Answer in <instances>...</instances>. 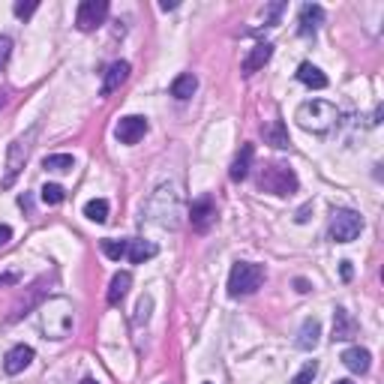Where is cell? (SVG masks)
<instances>
[{
	"label": "cell",
	"mask_w": 384,
	"mask_h": 384,
	"mask_svg": "<svg viewBox=\"0 0 384 384\" xmlns=\"http://www.w3.org/2000/svg\"><path fill=\"white\" fill-rule=\"evenodd\" d=\"M147 133V117L141 115H129V117H120L117 126H115V135L120 145H138Z\"/></svg>",
	"instance_id": "ba28073f"
},
{
	"label": "cell",
	"mask_w": 384,
	"mask_h": 384,
	"mask_svg": "<svg viewBox=\"0 0 384 384\" xmlns=\"http://www.w3.org/2000/svg\"><path fill=\"white\" fill-rule=\"evenodd\" d=\"M357 333V321L348 316V309L333 312V342H346Z\"/></svg>",
	"instance_id": "4fadbf2b"
},
{
	"label": "cell",
	"mask_w": 384,
	"mask_h": 384,
	"mask_svg": "<svg viewBox=\"0 0 384 384\" xmlns=\"http://www.w3.org/2000/svg\"><path fill=\"white\" fill-rule=\"evenodd\" d=\"M342 279H351V261H342Z\"/></svg>",
	"instance_id": "836d02e7"
},
{
	"label": "cell",
	"mask_w": 384,
	"mask_h": 384,
	"mask_svg": "<svg viewBox=\"0 0 384 384\" xmlns=\"http://www.w3.org/2000/svg\"><path fill=\"white\" fill-rule=\"evenodd\" d=\"M0 105H3V96H0Z\"/></svg>",
	"instance_id": "f35d334b"
},
{
	"label": "cell",
	"mask_w": 384,
	"mask_h": 384,
	"mask_svg": "<svg viewBox=\"0 0 384 384\" xmlns=\"http://www.w3.org/2000/svg\"><path fill=\"white\" fill-rule=\"evenodd\" d=\"M156 244H150V240H129V261H133V265H145L147 258H154L156 256Z\"/></svg>",
	"instance_id": "44dd1931"
},
{
	"label": "cell",
	"mask_w": 384,
	"mask_h": 384,
	"mask_svg": "<svg viewBox=\"0 0 384 384\" xmlns=\"http://www.w3.org/2000/svg\"><path fill=\"white\" fill-rule=\"evenodd\" d=\"M325 22V9H321L318 3H307L300 9V27H297V34L300 36H316V30H318V24Z\"/></svg>",
	"instance_id": "8fae6325"
},
{
	"label": "cell",
	"mask_w": 384,
	"mask_h": 384,
	"mask_svg": "<svg viewBox=\"0 0 384 384\" xmlns=\"http://www.w3.org/2000/svg\"><path fill=\"white\" fill-rule=\"evenodd\" d=\"M270 57H274V45H270V43H258V45L246 54V60H244V73H246V75L258 73V69L265 66Z\"/></svg>",
	"instance_id": "9a60e30c"
},
{
	"label": "cell",
	"mask_w": 384,
	"mask_h": 384,
	"mask_svg": "<svg viewBox=\"0 0 384 384\" xmlns=\"http://www.w3.org/2000/svg\"><path fill=\"white\" fill-rule=\"evenodd\" d=\"M265 282V267L252 265V261H237L228 274V295L240 297V295H252V291L261 288Z\"/></svg>",
	"instance_id": "3957f363"
},
{
	"label": "cell",
	"mask_w": 384,
	"mask_h": 384,
	"mask_svg": "<svg viewBox=\"0 0 384 384\" xmlns=\"http://www.w3.org/2000/svg\"><path fill=\"white\" fill-rule=\"evenodd\" d=\"M195 90H198V78L192 73H184V75H177L175 82H171V96L175 99H189Z\"/></svg>",
	"instance_id": "7402d4cb"
},
{
	"label": "cell",
	"mask_w": 384,
	"mask_h": 384,
	"mask_svg": "<svg viewBox=\"0 0 384 384\" xmlns=\"http://www.w3.org/2000/svg\"><path fill=\"white\" fill-rule=\"evenodd\" d=\"M342 363H346L351 372H357V376H367L369 367H372V355H369L367 348L355 346V348H346V351H342Z\"/></svg>",
	"instance_id": "7c38bea8"
},
{
	"label": "cell",
	"mask_w": 384,
	"mask_h": 384,
	"mask_svg": "<svg viewBox=\"0 0 384 384\" xmlns=\"http://www.w3.org/2000/svg\"><path fill=\"white\" fill-rule=\"evenodd\" d=\"M295 286H297V291H309V282H307V279H297Z\"/></svg>",
	"instance_id": "e575fe53"
},
{
	"label": "cell",
	"mask_w": 384,
	"mask_h": 384,
	"mask_svg": "<svg viewBox=\"0 0 384 384\" xmlns=\"http://www.w3.org/2000/svg\"><path fill=\"white\" fill-rule=\"evenodd\" d=\"M105 15H108V0H84V3H78L75 27L90 34V30H96L105 22Z\"/></svg>",
	"instance_id": "52a82bcc"
},
{
	"label": "cell",
	"mask_w": 384,
	"mask_h": 384,
	"mask_svg": "<svg viewBox=\"0 0 384 384\" xmlns=\"http://www.w3.org/2000/svg\"><path fill=\"white\" fill-rule=\"evenodd\" d=\"M297 78L307 87H312V90H325L327 87V75L321 73L318 66H312V64H300V69H297Z\"/></svg>",
	"instance_id": "ffe728a7"
},
{
	"label": "cell",
	"mask_w": 384,
	"mask_h": 384,
	"mask_svg": "<svg viewBox=\"0 0 384 384\" xmlns=\"http://www.w3.org/2000/svg\"><path fill=\"white\" fill-rule=\"evenodd\" d=\"M309 214H312V205H303V207L297 210V216H295V219H297V222H307V219H309Z\"/></svg>",
	"instance_id": "d6a6232c"
},
{
	"label": "cell",
	"mask_w": 384,
	"mask_h": 384,
	"mask_svg": "<svg viewBox=\"0 0 384 384\" xmlns=\"http://www.w3.org/2000/svg\"><path fill=\"white\" fill-rule=\"evenodd\" d=\"M129 286H133V276L126 274H115V279H111V286H108V307H120L124 303V297L129 295Z\"/></svg>",
	"instance_id": "d6986e66"
},
{
	"label": "cell",
	"mask_w": 384,
	"mask_h": 384,
	"mask_svg": "<svg viewBox=\"0 0 384 384\" xmlns=\"http://www.w3.org/2000/svg\"><path fill=\"white\" fill-rule=\"evenodd\" d=\"M333 384H355V381H348V378H342V381H333Z\"/></svg>",
	"instance_id": "8d00e7d4"
},
{
	"label": "cell",
	"mask_w": 384,
	"mask_h": 384,
	"mask_svg": "<svg viewBox=\"0 0 384 384\" xmlns=\"http://www.w3.org/2000/svg\"><path fill=\"white\" fill-rule=\"evenodd\" d=\"M258 189L270 192V195H291V192L297 189V175L282 163H270V165L261 168Z\"/></svg>",
	"instance_id": "277c9868"
},
{
	"label": "cell",
	"mask_w": 384,
	"mask_h": 384,
	"mask_svg": "<svg viewBox=\"0 0 384 384\" xmlns=\"http://www.w3.org/2000/svg\"><path fill=\"white\" fill-rule=\"evenodd\" d=\"M189 222H192V228H195V231H207V228L216 222V205H214L210 198L192 201V207H189Z\"/></svg>",
	"instance_id": "9c48e42d"
},
{
	"label": "cell",
	"mask_w": 384,
	"mask_h": 384,
	"mask_svg": "<svg viewBox=\"0 0 384 384\" xmlns=\"http://www.w3.org/2000/svg\"><path fill=\"white\" fill-rule=\"evenodd\" d=\"M129 78V64L126 60H115V64L108 66V73H105V82H103V96H111L115 90L124 84Z\"/></svg>",
	"instance_id": "5bb4252c"
},
{
	"label": "cell",
	"mask_w": 384,
	"mask_h": 384,
	"mask_svg": "<svg viewBox=\"0 0 384 384\" xmlns=\"http://www.w3.org/2000/svg\"><path fill=\"white\" fill-rule=\"evenodd\" d=\"M30 360H34V348L30 346H13L3 357V372L6 376H18V372H24L30 367Z\"/></svg>",
	"instance_id": "30bf717a"
},
{
	"label": "cell",
	"mask_w": 384,
	"mask_h": 384,
	"mask_svg": "<svg viewBox=\"0 0 384 384\" xmlns=\"http://www.w3.org/2000/svg\"><path fill=\"white\" fill-rule=\"evenodd\" d=\"M316 376H318V360H307V363H303V369L291 378V384H312Z\"/></svg>",
	"instance_id": "4316f807"
},
{
	"label": "cell",
	"mask_w": 384,
	"mask_h": 384,
	"mask_svg": "<svg viewBox=\"0 0 384 384\" xmlns=\"http://www.w3.org/2000/svg\"><path fill=\"white\" fill-rule=\"evenodd\" d=\"M261 135H265L267 145L276 147V150H288V147H291V141H288V133H286V126H282V120H270L267 126H261Z\"/></svg>",
	"instance_id": "2e32d148"
},
{
	"label": "cell",
	"mask_w": 384,
	"mask_h": 384,
	"mask_svg": "<svg viewBox=\"0 0 384 384\" xmlns=\"http://www.w3.org/2000/svg\"><path fill=\"white\" fill-rule=\"evenodd\" d=\"M9 54H13V39H9V36H0V69L9 64Z\"/></svg>",
	"instance_id": "f1b7e54d"
},
{
	"label": "cell",
	"mask_w": 384,
	"mask_h": 384,
	"mask_svg": "<svg viewBox=\"0 0 384 384\" xmlns=\"http://www.w3.org/2000/svg\"><path fill=\"white\" fill-rule=\"evenodd\" d=\"M159 6H163V9H165V13H168V9H175L177 3H175V0H163V3H159Z\"/></svg>",
	"instance_id": "d590c367"
},
{
	"label": "cell",
	"mask_w": 384,
	"mask_h": 384,
	"mask_svg": "<svg viewBox=\"0 0 384 384\" xmlns=\"http://www.w3.org/2000/svg\"><path fill=\"white\" fill-rule=\"evenodd\" d=\"M73 165H75V159L69 154H52L43 159V168L48 171H73Z\"/></svg>",
	"instance_id": "cb8c5ba5"
},
{
	"label": "cell",
	"mask_w": 384,
	"mask_h": 384,
	"mask_svg": "<svg viewBox=\"0 0 384 384\" xmlns=\"http://www.w3.org/2000/svg\"><path fill=\"white\" fill-rule=\"evenodd\" d=\"M252 156H256V150H252V145H244L240 147V154L235 156V163H231V180H246L249 177V168H252Z\"/></svg>",
	"instance_id": "ac0fdd59"
},
{
	"label": "cell",
	"mask_w": 384,
	"mask_h": 384,
	"mask_svg": "<svg viewBox=\"0 0 384 384\" xmlns=\"http://www.w3.org/2000/svg\"><path fill=\"white\" fill-rule=\"evenodd\" d=\"M103 252L111 261H120L129 252V240H103Z\"/></svg>",
	"instance_id": "d4e9b609"
},
{
	"label": "cell",
	"mask_w": 384,
	"mask_h": 384,
	"mask_svg": "<svg viewBox=\"0 0 384 384\" xmlns=\"http://www.w3.org/2000/svg\"><path fill=\"white\" fill-rule=\"evenodd\" d=\"M82 384H96V381H94V378H84V381H82Z\"/></svg>",
	"instance_id": "74e56055"
},
{
	"label": "cell",
	"mask_w": 384,
	"mask_h": 384,
	"mask_svg": "<svg viewBox=\"0 0 384 384\" xmlns=\"http://www.w3.org/2000/svg\"><path fill=\"white\" fill-rule=\"evenodd\" d=\"M39 195H43V201L48 207H54V205H60V201L66 198V189L60 186V184H45L43 186V192H39Z\"/></svg>",
	"instance_id": "484cf974"
},
{
	"label": "cell",
	"mask_w": 384,
	"mask_h": 384,
	"mask_svg": "<svg viewBox=\"0 0 384 384\" xmlns=\"http://www.w3.org/2000/svg\"><path fill=\"white\" fill-rule=\"evenodd\" d=\"M34 135H36V129H30L27 135H22V138H15L13 145H9V150H6V175H3V184L6 189L15 184V177L24 171V163H27V156H30V141H34Z\"/></svg>",
	"instance_id": "8992f818"
},
{
	"label": "cell",
	"mask_w": 384,
	"mask_h": 384,
	"mask_svg": "<svg viewBox=\"0 0 384 384\" xmlns=\"http://www.w3.org/2000/svg\"><path fill=\"white\" fill-rule=\"evenodd\" d=\"M295 120L300 129H307L312 135H327L339 124V108L327 103V99H309V103H303L297 108Z\"/></svg>",
	"instance_id": "7a4b0ae2"
},
{
	"label": "cell",
	"mask_w": 384,
	"mask_h": 384,
	"mask_svg": "<svg viewBox=\"0 0 384 384\" xmlns=\"http://www.w3.org/2000/svg\"><path fill=\"white\" fill-rule=\"evenodd\" d=\"M75 327V309L66 297H48L39 307V330L45 339H66Z\"/></svg>",
	"instance_id": "6da1fadb"
},
{
	"label": "cell",
	"mask_w": 384,
	"mask_h": 384,
	"mask_svg": "<svg viewBox=\"0 0 384 384\" xmlns=\"http://www.w3.org/2000/svg\"><path fill=\"white\" fill-rule=\"evenodd\" d=\"M84 216L90 222H105L108 219V201L105 198H94L84 205Z\"/></svg>",
	"instance_id": "603a6c76"
},
{
	"label": "cell",
	"mask_w": 384,
	"mask_h": 384,
	"mask_svg": "<svg viewBox=\"0 0 384 384\" xmlns=\"http://www.w3.org/2000/svg\"><path fill=\"white\" fill-rule=\"evenodd\" d=\"M363 231V219L355 210H333L330 214V226H327V235L333 244H351L357 235Z\"/></svg>",
	"instance_id": "5b68a950"
},
{
	"label": "cell",
	"mask_w": 384,
	"mask_h": 384,
	"mask_svg": "<svg viewBox=\"0 0 384 384\" xmlns=\"http://www.w3.org/2000/svg\"><path fill=\"white\" fill-rule=\"evenodd\" d=\"M282 9H286V3H274V6H267V9H265V24H267V27H274V24H276V18H279Z\"/></svg>",
	"instance_id": "f546056e"
},
{
	"label": "cell",
	"mask_w": 384,
	"mask_h": 384,
	"mask_svg": "<svg viewBox=\"0 0 384 384\" xmlns=\"http://www.w3.org/2000/svg\"><path fill=\"white\" fill-rule=\"evenodd\" d=\"M318 337H321V325L318 318H307L300 325V333H297V348L300 351H312L318 346Z\"/></svg>",
	"instance_id": "e0dca14e"
},
{
	"label": "cell",
	"mask_w": 384,
	"mask_h": 384,
	"mask_svg": "<svg viewBox=\"0 0 384 384\" xmlns=\"http://www.w3.org/2000/svg\"><path fill=\"white\" fill-rule=\"evenodd\" d=\"M9 240H13V228H9V226H0V246H6Z\"/></svg>",
	"instance_id": "1f68e13d"
},
{
	"label": "cell",
	"mask_w": 384,
	"mask_h": 384,
	"mask_svg": "<svg viewBox=\"0 0 384 384\" xmlns=\"http://www.w3.org/2000/svg\"><path fill=\"white\" fill-rule=\"evenodd\" d=\"M36 0H30V3H24V0H18V3H15V15L18 18H27V15H34L36 13Z\"/></svg>",
	"instance_id": "4dcf8cb0"
},
{
	"label": "cell",
	"mask_w": 384,
	"mask_h": 384,
	"mask_svg": "<svg viewBox=\"0 0 384 384\" xmlns=\"http://www.w3.org/2000/svg\"><path fill=\"white\" fill-rule=\"evenodd\" d=\"M150 309H154V297L150 295H145L138 300V307H135V325H147V318H150Z\"/></svg>",
	"instance_id": "83f0119b"
}]
</instances>
